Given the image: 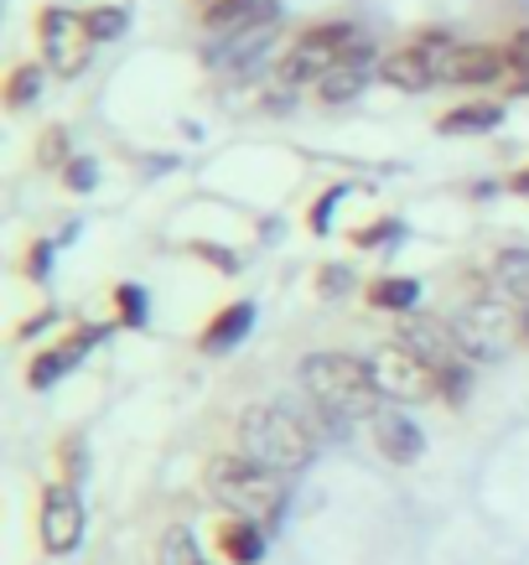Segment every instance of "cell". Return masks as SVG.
Masks as SVG:
<instances>
[{
  "mask_svg": "<svg viewBox=\"0 0 529 565\" xmlns=\"http://www.w3.org/2000/svg\"><path fill=\"white\" fill-rule=\"evenodd\" d=\"M494 286L509 296V301L529 307V249H504V255L494 259Z\"/></svg>",
  "mask_w": 529,
  "mask_h": 565,
  "instance_id": "obj_17",
  "label": "cell"
},
{
  "mask_svg": "<svg viewBox=\"0 0 529 565\" xmlns=\"http://www.w3.org/2000/svg\"><path fill=\"white\" fill-rule=\"evenodd\" d=\"M42 161H47V167H63V161H68V130H63V125H52L47 136H42Z\"/></svg>",
  "mask_w": 529,
  "mask_h": 565,
  "instance_id": "obj_23",
  "label": "cell"
},
{
  "mask_svg": "<svg viewBox=\"0 0 529 565\" xmlns=\"http://www.w3.org/2000/svg\"><path fill=\"white\" fill-rule=\"evenodd\" d=\"M394 228H400V223H374V228H363L359 234V244H384V239H394Z\"/></svg>",
  "mask_w": 529,
  "mask_h": 565,
  "instance_id": "obj_29",
  "label": "cell"
},
{
  "mask_svg": "<svg viewBox=\"0 0 529 565\" xmlns=\"http://www.w3.org/2000/svg\"><path fill=\"white\" fill-rule=\"evenodd\" d=\"M400 343H405L421 363L436 369V379H442V390L452 394V399L467 394V353H462L457 327L452 322H436V317H405V322H400Z\"/></svg>",
  "mask_w": 529,
  "mask_h": 565,
  "instance_id": "obj_5",
  "label": "cell"
},
{
  "mask_svg": "<svg viewBox=\"0 0 529 565\" xmlns=\"http://www.w3.org/2000/svg\"><path fill=\"white\" fill-rule=\"evenodd\" d=\"M125 26H130L125 6H94V11H84L88 42H115V36H125Z\"/></svg>",
  "mask_w": 529,
  "mask_h": 565,
  "instance_id": "obj_20",
  "label": "cell"
},
{
  "mask_svg": "<svg viewBox=\"0 0 529 565\" xmlns=\"http://www.w3.org/2000/svg\"><path fill=\"white\" fill-rule=\"evenodd\" d=\"M452 47H457V42L446 32H426L421 42L390 52V57L379 63V78L390 88H400V94H421V88L442 84V63L452 57Z\"/></svg>",
  "mask_w": 529,
  "mask_h": 565,
  "instance_id": "obj_7",
  "label": "cell"
},
{
  "mask_svg": "<svg viewBox=\"0 0 529 565\" xmlns=\"http://www.w3.org/2000/svg\"><path fill=\"white\" fill-rule=\"evenodd\" d=\"M94 343H99V327H88V332H78L73 343H63V348H52V353H42V359L32 363V384L42 390V384H52L57 374H68L73 363L84 359V353H88Z\"/></svg>",
  "mask_w": 529,
  "mask_h": 565,
  "instance_id": "obj_16",
  "label": "cell"
},
{
  "mask_svg": "<svg viewBox=\"0 0 529 565\" xmlns=\"http://www.w3.org/2000/svg\"><path fill=\"white\" fill-rule=\"evenodd\" d=\"M359 26H353V21H322V26H307V32L296 36V42H290V52L286 57H281V84L286 88H317L327 78V73L338 68V57L348 47H353V42H359Z\"/></svg>",
  "mask_w": 529,
  "mask_h": 565,
  "instance_id": "obj_4",
  "label": "cell"
},
{
  "mask_svg": "<svg viewBox=\"0 0 529 565\" xmlns=\"http://www.w3.org/2000/svg\"><path fill=\"white\" fill-rule=\"evenodd\" d=\"M63 177H68L73 192H88V188H94V177H99V167L84 156V161H68V167H63Z\"/></svg>",
  "mask_w": 529,
  "mask_h": 565,
  "instance_id": "obj_26",
  "label": "cell"
},
{
  "mask_svg": "<svg viewBox=\"0 0 529 565\" xmlns=\"http://www.w3.org/2000/svg\"><path fill=\"white\" fill-rule=\"evenodd\" d=\"M369 374H374L379 399H394V405H410V399H431V394L442 390L436 369L415 359L405 343L374 348V359H369Z\"/></svg>",
  "mask_w": 529,
  "mask_h": 565,
  "instance_id": "obj_6",
  "label": "cell"
},
{
  "mask_svg": "<svg viewBox=\"0 0 529 565\" xmlns=\"http://www.w3.org/2000/svg\"><path fill=\"white\" fill-rule=\"evenodd\" d=\"M250 322H255V307H250V301H240V307H229L219 317V322L208 327L203 332V348H213V353H223V348H234L244 338V332H250Z\"/></svg>",
  "mask_w": 529,
  "mask_h": 565,
  "instance_id": "obj_18",
  "label": "cell"
},
{
  "mask_svg": "<svg viewBox=\"0 0 529 565\" xmlns=\"http://www.w3.org/2000/svg\"><path fill=\"white\" fill-rule=\"evenodd\" d=\"M509 47H494V42H457L452 57L442 63V84H462V88H483L509 78Z\"/></svg>",
  "mask_w": 529,
  "mask_h": 565,
  "instance_id": "obj_11",
  "label": "cell"
},
{
  "mask_svg": "<svg viewBox=\"0 0 529 565\" xmlns=\"http://www.w3.org/2000/svg\"><path fill=\"white\" fill-rule=\"evenodd\" d=\"M42 84H47L42 63H17L11 78H6V104H11V109H32V104L42 99Z\"/></svg>",
  "mask_w": 529,
  "mask_h": 565,
  "instance_id": "obj_19",
  "label": "cell"
},
{
  "mask_svg": "<svg viewBox=\"0 0 529 565\" xmlns=\"http://www.w3.org/2000/svg\"><path fill=\"white\" fill-rule=\"evenodd\" d=\"M229 555H234V561H260V534L255 530H229Z\"/></svg>",
  "mask_w": 529,
  "mask_h": 565,
  "instance_id": "obj_24",
  "label": "cell"
},
{
  "mask_svg": "<svg viewBox=\"0 0 529 565\" xmlns=\"http://www.w3.org/2000/svg\"><path fill=\"white\" fill-rule=\"evenodd\" d=\"M369 426H374L379 451H384L390 462H400V467H410L415 457H421V446H426L421 426H415L410 415H400V411H374L369 415Z\"/></svg>",
  "mask_w": 529,
  "mask_h": 565,
  "instance_id": "obj_14",
  "label": "cell"
},
{
  "mask_svg": "<svg viewBox=\"0 0 529 565\" xmlns=\"http://www.w3.org/2000/svg\"><path fill=\"white\" fill-rule=\"evenodd\" d=\"M198 6H213V0H198Z\"/></svg>",
  "mask_w": 529,
  "mask_h": 565,
  "instance_id": "obj_34",
  "label": "cell"
},
{
  "mask_svg": "<svg viewBox=\"0 0 529 565\" xmlns=\"http://www.w3.org/2000/svg\"><path fill=\"white\" fill-rule=\"evenodd\" d=\"M519 332H525V343H529V307H525V317H519Z\"/></svg>",
  "mask_w": 529,
  "mask_h": 565,
  "instance_id": "obj_33",
  "label": "cell"
},
{
  "mask_svg": "<svg viewBox=\"0 0 529 565\" xmlns=\"http://www.w3.org/2000/svg\"><path fill=\"white\" fill-rule=\"evenodd\" d=\"M322 291H348V270H342V265L322 270Z\"/></svg>",
  "mask_w": 529,
  "mask_h": 565,
  "instance_id": "obj_31",
  "label": "cell"
},
{
  "mask_svg": "<svg viewBox=\"0 0 529 565\" xmlns=\"http://www.w3.org/2000/svg\"><path fill=\"white\" fill-rule=\"evenodd\" d=\"M509 68L519 73V84H529V26L509 36Z\"/></svg>",
  "mask_w": 529,
  "mask_h": 565,
  "instance_id": "obj_25",
  "label": "cell"
},
{
  "mask_svg": "<svg viewBox=\"0 0 529 565\" xmlns=\"http://www.w3.org/2000/svg\"><path fill=\"white\" fill-rule=\"evenodd\" d=\"M504 125V104H457V109H446L436 130L442 136H483V130H498Z\"/></svg>",
  "mask_w": 529,
  "mask_h": 565,
  "instance_id": "obj_15",
  "label": "cell"
},
{
  "mask_svg": "<svg viewBox=\"0 0 529 565\" xmlns=\"http://www.w3.org/2000/svg\"><path fill=\"white\" fill-rule=\"evenodd\" d=\"M369 301L384 311H415V301H421V286L415 280H400V275H390V280H379L374 291H369Z\"/></svg>",
  "mask_w": 529,
  "mask_h": 565,
  "instance_id": "obj_21",
  "label": "cell"
},
{
  "mask_svg": "<svg viewBox=\"0 0 529 565\" xmlns=\"http://www.w3.org/2000/svg\"><path fill=\"white\" fill-rule=\"evenodd\" d=\"M36 42L47 52V63L57 73H78L88 63V32H84V17H73L68 6H47L36 17Z\"/></svg>",
  "mask_w": 529,
  "mask_h": 565,
  "instance_id": "obj_10",
  "label": "cell"
},
{
  "mask_svg": "<svg viewBox=\"0 0 529 565\" xmlns=\"http://www.w3.org/2000/svg\"><path fill=\"white\" fill-rule=\"evenodd\" d=\"M514 192H525V198H529V172H519V177H514Z\"/></svg>",
  "mask_w": 529,
  "mask_h": 565,
  "instance_id": "obj_32",
  "label": "cell"
},
{
  "mask_svg": "<svg viewBox=\"0 0 529 565\" xmlns=\"http://www.w3.org/2000/svg\"><path fill=\"white\" fill-rule=\"evenodd\" d=\"M198 255L213 259V265H223V270H234V255H229V249H219V244H198Z\"/></svg>",
  "mask_w": 529,
  "mask_h": 565,
  "instance_id": "obj_30",
  "label": "cell"
},
{
  "mask_svg": "<svg viewBox=\"0 0 529 565\" xmlns=\"http://www.w3.org/2000/svg\"><path fill=\"white\" fill-rule=\"evenodd\" d=\"M379 63H384V57L374 52V42H369V36H359V42H353V47L338 57V68H332L322 84H317V99H322V104H348V99H359L363 88L379 78Z\"/></svg>",
  "mask_w": 529,
  "mask_h": 565,
  "instance_id": "obj_12",
  "label": "cell"
},
{
  "mask_svg": "<svg viewBox=\"0 0 529 565\" xmlns=\"http://www.w3.org/2000/svg\"><path fill=\"white\" fill-rule=\"evenodd\" d=\"M301 390L327 420H369L379 411V390L369 363L353 353H311L301 363Z\"/></svg>",
  "mask_w": 529,
  "mask_h": 565,
  "instance_id": "obj_1",
  "label": "cell"
},
{
  "mask_svg": "<svg viewBox=\"0 0 529 565\" xmlns=\"http://www.w3.org/2000/svg\"><path fill=\"white\" fill-rule=\"evenodd\" d=\"M286 472H271V467L250 462V457H229V462L213 467V498H219L229 514L250 519V524H275L281 509H286Z\"/></svg>",
  "mask_w": 529,
  "mask_h": 565,
  "instance_id": "obj_3",
  "label": "cell"
},
{
  "mask_svg": "<svg viewBox=\"0 0 529 565\" xmlns=\"http://www.w3.org/2000/svg\"><path fill=\"white\" fill-rule=\"evenodd\" d=\"M240 446L244 457L271 472H301V467L317 457V436L290 405H260V411H244L240 420Z\"/></svg>",
  "mask_w": 529,
  "mask_h": 565,
  "instance_id": "obj_2",
  "label": "cell"
},
{
  "mask_svg": "<svg viewBox=\"0 0 529 565\" xmlns=\"http://www.w3.org/2000/svg\"><path fill=\"white\" fill-rule=\"evenodd\" d=\"M342 192H348V188H332V192H322V198H317V207H311V228H317V234H327V218H332V207L342 203Z\"/></svg>",
  "mask_w": 529,
  "mask_h": 565,
  "instance_id": "obj_28",
  "label": "cell"
},
{
  "mask_svg": "<svg viewBox=\"0 0 529 565\" xmlns=\"http://www.w3.org/2000/svg\"><path fill=\"white\" fill-rule=\"evenodd\" d=\"M84 540V503L73 498V488H47L42 493V545L52 555H68Z\"/></svg>",
  "mask_w": 529,
  "mask_h": 565,
  "instance_id": "obj_13",
  "label": "cell"
},
{
  "mask_svg": "<svg viewBox=\"0 0 529 565\" xmlns=\"http://www.w3.org/2000/svg\"><path fill=\"white\" fill-rule=\"evenodd\" d=\"M120 317H125L130 327L146 322V296H140L136 286H120Z\"/></svg>",
  "mask_w": 529,
  "mask_h": 565,
  "instance_id": "obj_27",
  "label": "cell"
},
{
  "mask_svg": "<svg viewBox=\"0 0 529 565\" xmlns=\"http://www.w3.org/2000/svg\"><path fill=\"white\" fill-rule=\"evenodd\" d=\"M452 327H457L462 353H467V359H483V363L504 359V348H509V332H514L509 311L498 307V301H473V307H462Z\"/></svg>",
  "mask_w": 529,
  "mask_h": 565,
  "instance_id": "obj_9",
  "label": "cell"
},
{
  "mask_svg": "<svg viewBox=\"0 0 529 565\" xmlns=\"http://www.w3.org/2000/svg\"><path fill=\"white\" fill-rule=\"evenodd\" d=\"M156 565H208V561H203V550L192 545L188 530H167V540L156 550Z\"/></svg>",
  "mask_w": 529,
  "mask_h": 565,
  "instance_id": "obj_22",
  "label": "cell"
},
{
  "mask_svg": "<svg viewBox=\"0 0 529 565\" xmlns=\"http://www.w3.org/2000/svg\"><path fill=\"white\" fill-rule=\"evenodd\" d=\"M275 36H281V21H275V11H271V17L250 21V26H240V32L219 36V42L203 52V63L208 68H219V73H244V78H250V73L265 68Z\"/></svg>",
  "mask_w": 529,
  "mask_h": 565,
  "instance_id": "obj_8",
  "label": "cell"
}]
</instances>
